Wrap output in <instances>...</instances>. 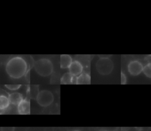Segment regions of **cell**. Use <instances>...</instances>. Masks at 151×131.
<instances>
[{
    "mask_svg": "<svg viewBox=\"0 0 151 131\" xmlns=\"http://www.w3.org/2000/svg\"><path fill=\"white\" fill-rule=\"evenodd\" d=\"M15 128L14 127H1L0 131H14Z\"/></svg>",
    "mask_w": 151,
    "mask_h": 131,
    "instance_id": "cell-16",
    "label": "cell"
},
{
    "mask_svg": "<svg viewBox=\"0 0 151 131\" xmlns=\"http://www.w3.org/2000/svg\"><path fill=\"white\" fill-rule=\"evenodd\" d=\"M72 76H73L69 72L64 73L61 78V83L65 84H71Z\"/></svg>",
    "mask_w": 151,
    "mask_h": 131,
    "instance_id": "cell-12",
    "label": "cell"
},
{
    "mask_svg": "<svg viewBox=\"0 0 151 131\" xmlns=\"http://www.w3.org/2000/svg\"><path fill=\"white\" fill-rule=\"evenodd\" d=\"M5 87H6L8 89L10 90H17L20 88L21 86V84H5Z\"/></svg>",
    "mask_w": 151,
    "mask_h": 131,
    "instance_id": "cell-14",
    "label": "cell"
},
{
    "mask_svg": "<svg viewBox=\"0 0 151 131\" xmlns=\"http://www.w3.org/2000/svg\"><path fill=\"white\" fill-rule=\"evenodd\" d=\"M142 71L145 74V76H146L147 77L150 78L151 77V64L150 63H149L146 65H145L144 67H143Z\"/></svg>",
    "mask_w": 151,
    "mask_h": 131,
    "instance_id": "cell-13",
    "label": "cell"
},
{
    "mask_svg": "<svg viewBox=\"0 0 151 131\" xmlns=\"http://www.w3.org/2000/svg\"><path fill=\"white\" fill-rule=\"evenodd\" d=\"M126 78H126V76L125 74L122 71L121 72V84H126V81H127Z\"/></svg>",
    "mask_w": 151,
    "mask_h": 131,
    "instance_id": "cell-15",
    "label": "cell"
},
{
    "mask_svg": "<svg viewBox=\"0 0 151 131\" xmlns=\"http://www.w3.org/2000/svg\"><path fill=\"white\" fill-rule=\"evenodd\" d=\"M143 65L142 64L137 61V60H133L131 61L127 66V69L129 73L134 76L139 75L143 70Z\"/></svg>",
    "mask_w": 151,
    "mask_h": 131,
    "instance_id": "cell-5",
    "label": "cell"
},
{
    "mask_svg": "<svg viewBox=\"0 0 151 131\" xmlns=\"http://www.w3.org/2000/svg\"><path fill=\"white\" fill-rule=\"evenodd\" d=\"M8 98L10 104L14 106H18V104L24 99L22 95L18 92H14L9 94Z\"/></svg>",
    "mask_w": 151,
    "mask_h": 131,
    "instance_id": "cell-8",
    "label": "cell"
},
{
    "mask_svg": "<svg viewBox=\"0 0 151 131\" xmlns=\"http://www.w3.org/2000/svg\"><path fill=\"white\" fill-rule=\"evenodd\" d=\"M36 100L38 104L41 106L47 107L53 102L54 96L50 91L43 90L37 93Z\"/></svg>",
    "mask_w": 151,
    "mask_h": 131,
    "instance_id": "cell-4",
    "label": "cell"
},
{
    "mask_svg": "<svg viewBox=\"0 0 151 131\" xmlns=\"http://www.w3.org/2000/svg\"><path fill=\"white\" fill-rule=\"evenodd\" d=\"M35 71L40 76L46 77L50 76L53 71V64L48 58H40L34 64Z\"/></svg>",
    "mask_w": 151,
    "mask_h": 131,
    "instance_id": "cell-2",
    "label": "cell"
},
{
    "mask_svg": "<svg viewBox=\"0 0 151 131\" xmlns=\"http://www.w3.org/2000/svg\"><path fill=\"white\" fill-rule=\"evenodd\" d=\"M96 67L99 74L105 76L111 73L114 64L109 57H100L96 63Z\"/></svg>",
    "mask_w": 151,
    "mask_h": 131,
    "instance_id": "cell-3",
    "label": "cell"
},
{
    "mask_svg": "<svg viewBox=\"0 0 151 131\" xmlns=\"http://www.w3.org/2000/svg\"><path fill=\"white\" fill-rule=\"evenodd\" d=\"M103 131H109V130H103Z\"/></svg>",
    "mask_w": 151,
    "mask_h": 131,
    "instance_id": "cell-19",
    "label": "cell"
},
{
    "mask_svg": "<svg viewBox=\"0 0 151 131\" xmlns=\"http://www.w3.org/2000/svg\"><path fill=\"white\" fill-rule=\"evenodd\" d=\"M5 70L8 75L12 78H21L27 70V63L21 57H14L6 63Z\"/></svg>",
    "mask_w": 151,
    "mask_h": 131,
    "instance_id": "cell-1",
    "label": "cell"
},
{
    "mask_svg": "<svg viewBox=\"0 0 151 131\" xmlns=\"http://www.w3.org/2000/svg\"><path fill=\"white\" fill-rule=\"evenodd\" d=\"M72 131H80L78 130H72Z\"/></svg>",
    "mask_w": 151,
    "mask_h": 131,
    "instance_id": "cell-18",
    "label": "cell"
},
{
    "mask_svg": "<svg viewBox=\"0 0 151 131\" xmlns=\"http://www.w3.org/2000/svg\"><path fill=\"white\" fill-rule=\"evenodd\" d=\"M77 76H72V79H71V84H77Z\"/></svg>",
    "mask_w": 151,
    "mask_h": 131,
    "instance_id": "cell-17",
    "label": "cell"
},
{
    "mask_svg": "<svg viewBox=\"0 0 151 131\" xmlns=\"http://www.w3.org/2000/svg\"><path fill=\"white\" fill-rule=\"evenodd\" d=\"M0 96H1V94H0Z\"/></svg>",
    "mask_w": 151,
    "mask_h": 131,
    "instance_id": "cell-20",
    "label": "cell"
},
{
    "mask_svg": "<svg viewBox=\"0 0 151 131\" xmlns=\"http://www.w3.org/2000/svg\"><path fill=\"white\" fill-rule=\"evenodd\" d=\"M73 62L71 57L68 54H61L60 55V67L61 68H68Z\"/></svg>",
    "mask_w": 151,
    "mask_h": 131,
    "instance_id": "cell-9",
    "label": "cell"
},
{
    "mask_svg": "<svg viewBox=\"0 0 151 131\" xmlns=\"http://www.w3.org/2000/svg\"><path fill=\"white\" fill-rule=\"evenodd\" d=\"M9 101L8 98L4 96L1 95L0 96V112H4L9 107Z\"/></svg>",
    "mask_w": 151,
    "mask_h": 131,
    "instance_id": "cell-11",
    "label": "cell"
},
{
    "mask_svg": "<svg viewBox=\"0 0 151 131\" xmlns=\"http://www.w3.org/2000/svg\"><path fill=\"white\" fill-rule=\"evenodd\" d=\"M91 77L90 76L86 73H81L77 77V84H90Z\"/></svg>",
    "mask_w": 151,
    "mask_h": 131,
    "instance_id": "cell-10",
    "label": "cell"
},
{
    "mask_svg": "<svg viewBox=\"0 0 151 131\" xmlns=\"http://www.w3.org/2000/svg\"><path fill=\"white\" fill-rule=\"evenodd\" d=\"M68 70L69 73L72 76H78L83 72V67L80 61L75 60L71 63L68 67Z\"/></svg>",
    "mask_w": 151,
    "mask_h": 131,
    "instance_id": "cell-6",
    "label": "cell"
},
{
    "mask_svg": "<svg viewBox=\"0 0 151 131\" xmlns=\"http://www.w3.org/2000/svg\"><path fill=\"white\" fill-rule=\"evenodd\" d=\"M17 112L19 114L30 113V102L27 99H23L17 106Z\"/></svg>",
    "mask_w": 151,
    "mask_h": 131,
    "instance_id": "cell-7",
    "label": "cell"
}]
</instances>
